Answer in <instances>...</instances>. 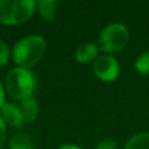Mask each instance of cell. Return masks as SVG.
I'll return each instance as SVG.
<instances>
[{
    "instance_id": "12",
    "label": "cell",
    "mask_w": 149,
    "mask_h": 149,
    "mask_svg": "<svg viewBox=\"0 0 149 149\" xmlns=\"http://www.w3.org/2000/svg\"><path fill=\"white\" fill-rule=\"evenodd\" d=\"M134 67L140 74L147 76V74L149 73V50L144 51L143 54H140L139 56L135 59Z\"/></svg>"
},
{
    "instance_id": "2",
    "label": "cell",
    "mask_w": 149,
    "mask_h": 149,
    "mask_svg": "<svg viewBox=\"0 0 149 149\" xmlns=\"http://www.w3.org/2000/svg\"><path fill=\"white\" fill-rule=\"evenodd\" d=\"M5 89L10 97L21 102L29 97H33L36 90V76L28 68L16 67L7 74Z\"/></svg>"
},
{
    "instance_id": "16",
    "label": "cell",
    "mask_w": 149,
    "mask_h": 149,
    "mask_svg": "<svg viewBox=\"0 0 149 149\" xmlns=\"http://www.w3.org/2000/svg\"><path fill=\"white\" fill-rule=\"evenodd\" d=\"M4 88H3V84L1 81H0V109H1V106L4 105Z\"/></svg>"
},
{
    "instance_id": "11",
    "label": "cell",
    "mask_w": 149,
    "mask_h": 149,
    "mask_svg": "<svg viewBox=\"0 0 149 149\" xmlns=\"http://www.w3.org/2000/svg\"><path fill=\"white\" fill-rule=\"evenodd\" d=\"M124 149H149V132L136 134L127 141Z\"/></svg>"
},
{
    "instance_id": "7",
    "label": "cell",
    "mask_w": 149,
    "mask_h": 149,
    "mask_svg": "<svg viewBox=\"0 0 149 149\" xmlns=\"http://www.w3.org/2000/svg\"><path fill=\"white\" fill-rule=\"evenodd\" d=\"M100 47L94 43H84L76 50V59L80 63H88L90 60H95L98 58Z\"/></svg>"
},
{
    "instance_id": "10",
    "label": "cell",
    "mask_w": 149,
    "mask_h": 149,
    "mask_svg": "<svg viewBox=\"0 0 149 149\" xmlns=\"http://www.w3.org/2000/svg\"><path fill=\"white\" fill-rule=\"evenodd\" d=\"M38 12L46 21H52L56 13V1L55 0H41L37 3Z\"/></svg>"
},
{
    "instance_id": "3",
    "label": "cell",
    "mask_w": 149,
    "mask_h": 149,
    "mask_svg": "<svg viewBox=\"0 0 149 149\" xmlns=\"http://www.w3.org/2000/svg\"><path fill=\"white\" fill-rule=\"evenodd\" d=\"M37 3L33 0H1L0 22L5 25L22 24L34 13Z\"/></svg>"
},
{
    "instance_id": "9",
    "label": "cell",
    "mask_w": 149,
    "mask_h": 149,
    "mask_svg": "<svg viewBox=\"0 0 149 149\" xmlns=\"http://www.w3.org/2000/svg\"><path fill=\"white\" fill-rule=\"evenodd\" d=\"M9 149H36L31 137L25 132H17L9 140Z\"/></svg>"
},
{
    "instance_id": "1",
    "label": "cell",
    "mask_w": 149,
    "mask_h": 149,
    "mask_svg": "<svg viewBox=\"0 0 149 149\" xmlns=\"http://www.w3.org/2000/svg\"><path fill=\"white\" fill-rule=\"evenodd\" d=\"M46 50V41L41 36H28L13 47V60L18 67L30 68L41 60Z\"/></svg>"
},
{
    "instance_id": "6",
    "label": "cell",
    "mask_w": 149,
    "mask_h": 149,
    "mask_svg": "<svg viewBox=\"0 0 149 149\" xmlns=\"http://www.w3.org/2000/svg\"><path fill=\"white\" fill-rule=\"evenodd\" d=\"M0 110H1V115H3L4 122L8 124H10L12 127H21L24 123H25V119H24L20 107L16 106L15 103L5 102L4 105L1 106Z\"/></svg>"
},
{
    "instance_id": "13",
    "label": "cell",
    "mask_w": 149,
    "mask_h": 149,
    "mask_svg": "<svg viewBox=\"0 0 149 149\" xmlns=\"http://www.w3.org/2000/svg\"><path fill=\"white\" fill-rule=\"evenodd\" d=\"M8 59H9V49L5 45V42L0 39V67L7 64Z\"/></svg>"
},
{
    "instance_id": "5",
    "label": "cell",
    "mask_w": 149,
    "mask_h": 149,
    "mask_svg": "<svg viewBox=\"0 0 149 149\" xmlns=\"http://www.w3.org/2000/svg\"><path fill=\"white\" fill-rule=\"evenodd\" d=\"M93 71L100 80L106 82L114 81L119 74V63L110 54L100 55L93 63Z\"/></svg>"
},
{
    "instance_id": "8",
    "label": "cell",
    "mask_w": 149,
    "mask_h": 149,
    "mask_svg": "<svg viewBox=\"0 0 149 149\" xmlns=\"http://www.w3.org/2000/svg\"><path fill=\"white\" fill-rule=\"evenodd\" d=\"M20 110L22 113V116L25 122H33L38 115V102L34 97H29L26 100L21 101L20 103Z\"/></svg>"
},
{
    "instance_id": "15",
    "label": "cell",
    "mask_w": 149,
    "mask_h": 149,
    "mask_svg": "<svg viewBox=\"0 0 149 149\" xmlns=\"http://www.w3.org/2000/svg\"><path fill=\"white\" fill-rule=\"evenodd\" d=\"M5 135H7V127H5V122L4 119L0 116V148L3 147L5 141Z\"/></svg>"
},
{
    "instance_id": "14",
    "label": "cell",
    "mask_w": 149,
    "mask_h": 149,
    "mask_svg": "<svg viewBox=\"0 0 149 149\" xmlns=\"http://www.w3.org/2000/svg\"><path fill=\"white\" fill-rule=\"evenodd\" d=\"M118 144L115 140L113 139H105L102 141H100L97 145L94 147V149H116Z\"/></svg>"
},
{
    "instance_id": "4",
    "label": "cell",
    "mask_w": 149,
    "mask_h": 149,
    "mask_svg": "<svg viewBox=\"0 0 149 149\" xmlns=\"http://www.w3.org/2000/svg\"><path fill=\"white\" fill-rule=\"evenodd\" d=\"M130 41V31L124 25L114 22L107 25L100 34L98 45L105 52H118L126 47Z\"/></svg>"
},
{
    "instance_id": "17",
    "label": "cell",
    "mask_w": 149,
    "mask_h": 149,
    "mask_svg": "<svg viewBox=\"0 0 149 149\" xmlns=\"http://www.w3.org/2000/svg\"><path fill=\"white\" fill-rule=\"evenodd\" d=\"M59 149H82V148L77 147V145H72V144H64V145H62Z\"/></svg>"
}]
</instances>
